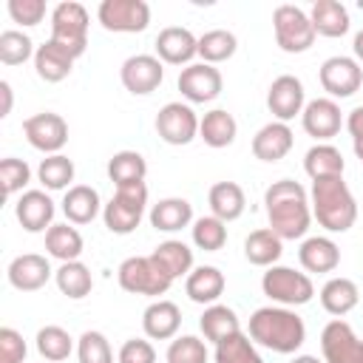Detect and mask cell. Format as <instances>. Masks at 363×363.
Returning <instances> with one entry per match:
<instances>
[{"mask_svg":"<svg viewBox=\"0 0 363 363\" xmlns=\"http://www.w3.org/2000/svg\"><path fill=\"white\" fill-rule=\"evenodd\" d=\"M150 255L170 281H176L182 275H190V269H193V250L184 241H173V238L162 241Z\"/></svg>","mask_w":363,"mask_h":363,"instance_id":"f546056e","label":"cell"},{"mask_svg":"<svg viewBox=\"0 0 363 363\" xmlns=\"http://www.w3.org/2000/svg\"><path fill=\"white\" fill-rule=\"evenodd\" d=\"M48 278H51V267L45 255L26 252L9 264V284L20 292H37L48 284Z\"/></svg>","mask_w":363,"mask_h":363,"instance_id":"e0dca14e","label":"cell"},{"mask_svg":"<svg viewBox=\"0 0 363 363\" xmlns=\"http://www.w3.org/2000/svg\"><path fill=\"white\" fill-rule=\"evenodd\" d=\"M9 14L20 26H37L45 17V3L43 0H9Z\"/></svg>","mask_w":363,"mask_h":363,"instance_id":"c3c4849f","label":"cell"},{"mask_svg":"<svg viewBox=\"0 0 363 363\" xmlns=\"http://www.w3.org/2000/svg\"><path fill=\"white\" fill-rule=\"evenodd\" d=\"M184 289H187L190 301H196V303H216L224 292V275L218 267H196L187 275Z\"/></svg>","mask_w":363,"mask_h":363,"instance_id":"4dcf8cb0","label":"cell"},{"mask_svg":"<svg viewBox=\"0 0 363 363\" xmlns=\"http://www.w3.org/2000/svg\"><path fill=\"white\" fill-rule=\"evenodd\" d=\"M119 363H156V349L150 346V340L130 337L119 349Z\"/></svg>","mask_w":363,"mask_h":363,"instance_id":"f907efd6","label":"cell"},{"mask_svg":"<svg viewBox=\"0 0 363 363\" xmlns=\"http://www.w3.org/2000/svg\"><path fill=\"white\" fill-rule=\"evenodd\" d=\"M193 221V204L187 199H162L150 210V224L159 233H176Z\"/></svg>","mask_w":363,"mask_h":363,"instance_id":"f1b7e54d","label":"cell"},{"mask_svg":"<svg viewBox=\"0 0 363 363\" xmlns=\"http://www.w3.org/2000/svg\"><path fill=\"white\" fill-rule=\"evenodd\" d=\"M224 88V79H221V71L207 65V62H196V65H187L182 74H179V91L187 102H213Z\"/></svg>","mask_w":363,"mask_h":363,"instance_id":"9a60e30c","label":"cell"},{"mask_svg":"<svg viewBox=\"0 0 363 363\" xmlns=\"http://www.w3.org/2000/svg\"><path fill=\"white\" fill-rule=\"evenodd\" d=\"M45 250H48V255L60 258L62 264L65 261H79V255H82V235H79L77 227L51 224L45 230Z\"/></svg>","mask_w":363,"mask_h":363,"instance_id":"e575fe53","label":"cell"},{"mask_svg":"<svg viewBox=\"0 0 363 363\" xmlns=\"http://www.w3.org/2000/svg\"><path fill=\"white\" fill-rule=\"evenodd\" d=\"M295 145V136L286 122H269L252 136V156L261 162H281Z\"/></svg>","mask_w":363,"mask_h":363,"instance_id":"ffe728a7","label":"cell"},{"mask_svg":"<svg viewBox=\"0 0 363 363\" xmlns=\"http://www.w3.org/2000/svg\"><path fill=\"white\" fill-rule=\"evenodd\" d=\"M17 221L23 224V230L28 233H43L45 227H51L54 218V201L43 193V190H26L17 204H14Z\"/></svg>","mask_w":363,"mask_h":363,"instance_id":"44dd1931","label":"cell"},{"mask_svg":"<svg viewBox=\"0 0 363 363\" xmlns=\"http://www.w3.org/2000/svg\"><path fill=\"white\" fill-rule=\"evenodd\" d=\"M54 281L60 286L62 295L79 301L85 298L91 289H94V278H91V269L82 264V261H65L57 272H54Z\"/></svg>","mask_w":363,"mask_h":363,"instance_id":"74e56055","label":"cell"},{"mask_svg":"<svg viewBox=\"0 0 363 363\" xmlns=\"http://www.w3.org/2000/svg\"><path fill=\"white\" fill-rule=\"evenodd\" d=\"M28 179H31V167L23 159L9 156V159L0 162V182H3V193L6 196H14L17 190H23L28 184Z\"/></svg>","mask_w":363,"mask_h":363,"instance_id":"7dc6e473","label":"cell"},{"mask_svg":"<svg viewBox=\"0 0 363 363\" xmlns=\"http://www.w3.org/2000/svg\"><path fill=\"white\" fill-rule=\"evenodd\" d=\"M207 201H210L213 216L221 218L224 224H227V221H235V218L244 213V207H247L244 190H241L235 182H218V184H213Z\"/></svg>","mask_w":363,"mask_h":363,"instance_id":"83f0119b","label":"cell"},{"mask_svg":"<svg viewBox=\"0 0 363 363\" xmlns=\"http://www.w3.org/2000/svg\"><path fill=\"white\" fill-rule=\"evenodd\" d=\"M235 48H238V40L227 28H213V31H204L199 37V57L207 65H216V62L230 60L235 54Z\"/></svg>","mask_w":363,"mask_h":363,"instance_id":"f35d334b","label":"cell"},{"mask_svg":"<svg viewBox=\"0 0 363 363\" xmlns=\"http://www.w3.org/2000/svg\"><path fill=\"white\" fill-rule=\"evenodd\" d=\"M23 130H26V139L34 150H43L48 156L60 153L62 145L68 142V125L60 113H51V111H43V113H34L23 122Z\"/></svg>","mask_w":363,"mask_h":363,"instance_id":"7c38bea8","label":"cell"},{"mask_svg":"<svg viewBox=\"0 0 363 363\" xmlns=\"http://www.w3.org/2000/svg\"><path fill=\"white\" fill-rule=\"evenodd\" d=\"M264 204H267L269 230L281 241L306 235L309 221H312V210H309V196L298 182L281 179V182L269 184L264 193Z\"/></svg>","mask_w":363,"mask_h":363,"instance_id":"6da1fadb","label":"cell"},{"mask_svg":"<svg viewBox=\"0 0 363 363\" xmlns=\"http://www.w3.org/2000/svg\"><path fill=\"white\" fill-rule=\"evenodd\" d=\"M34 43L23 34V31H3L0 34V62L3 65H23L28 57H34Z\"/></svg>","mask_w":363,"mask_h":363,"instance_id":"ee69618b","label":"cell"},{"mask_svg":"<svg viewBox=\"0 0 363 363\" xmlns=\"http://www.w3.org/2000/svg\"><path fill=\"white\" fill-rule=\"evenodd\" d=\"M199 326H201L204 337L213 340V343H221L224 337L241 332L235 312H233L230 306H221V303H210V306L204 309V315L199 318Z\"/></svg>","mask_w":363,"mask_h":363,"instance_id":"8d00e7d4","label":"cell"},{"mask_svg":"<svg viewBox=\"0 0 363 363\" xmlns=\"http://www.w3.org/2000/svg\"><path fill=\"white\" fill-rule=\"evenodd\" d=\"M193 244L204 252H216L227 244V227L216 216H204L193 224Z\"/></svg>","mask_w":363,"mask_h":363,"instance_id":"7bdbcfd3","label":"cell"},{"mask_svg":"<svg viewBox=\"0 0 363 363\" xmlns=\"http://www.w3.org/2000/svg\"><path fill=\"white\" fill-rule=\"evenodd\" d=\"M167 363H207V346L193 335H182L170 340Z\"/></svg>","mask_w":363,"mask_h":363,"instance_id":"bcb514c9","label":"cell"},{"mask_svg":"<svg viewBox=\"0 0 363 363\" xmlns=\"http://www.w3.org/2000/svg\"><path fill=\"white\" fill-rule=\"evenodd\" d=\"M352 48H354V57L363 62V28L354 34V43H352Z\"/></svg>","mask_w":363,"mask_h":363,"instance_id":"db71d44e","label":"cell"},{"mask_svg":"<svg viewBox=\"0 0 363 363\" xmlns=\"http://www.w3.org/2000/svg\"><path fill=\"white\" fill-rule=\"evenodd\" d=\"M145 204H147V187L145 182H136V184H125V187H116L113 199L105 204L102 210V218H105V227L116 235H128L139 227L142 216H145Z\"/></svg>","mask_w":363,"mask_h":363,"instance_id":"277c9868","label":"cell"},{"mask_svg":"<svg viewBox=\"0 0 363 363\" xmlns=\"http://www.w3.org/2000/svg\"><path fill=\"white\" fill-rule=\"evenodd\" d=\"M343 167H346L343 153H340L335 145H326V142L309 147L306 156H303V170H306V176H309L312 182H318V179H332V176H343Z\"/></svg>","mask_w":363,"mask_h":363,"instance_id":"484cf974","label":"cell"},{"mask_svg":"<svg viewBox=\"0 0 363 363\" xmlns=\"http://www.w3.org/2000/svg\"><path fill=\"white\" fill-rule=\"evenodd\" d=\"M292 363H323V360H318V357H312V354H298Z\"/></svg>","mask_w":363,"mask_h":363,"instance_id":"11a10c76","label":"cell"},{"mask_svg":"<svg viewBox=\"0 0 363 363\" xmlns=\"http://www.w3.org/2000/svg\"><path fill=\"white\" fill-rule=\"evenodd\" d=\"M182 326V312L173 301H153L142 315V329L153 340H170L176 337Z\"/></svg>","mask_w":363,"mask_h":363,"instance_id":"7402d4cb","label":"cell"},{"mask_svg":"<svg viewBox=\"0 0 363 363\" xmlns=\"http://www.w3.org/2000/svg\"><path fill=\"white\" fill-rule=\"evenodd\" d=\"M77 357L79 363H113L111 343L102 332H82L77 343Z\"/></svg>","mask_w":363,"mask_h":363,"instance_id":"f6af8a7d","label":"cell"},{"mask_svg":"<svg viewBox=\"0 0 363 363\" xmlns=\"http://www.w3.org/2000/svg\"><path fill=\"white\" fill-rule=\"evenodd\" d=\"M145 173H147V162L142 153L136 150H119L111 156L108 162V176L116 187H125V184H136V182H145Z\"/></svg>","mask_w":363,"mask_h":363,"instance_id":"d590c367","label":"cell"},{"mask_svg":"<svg viewBox=\"0 0 363 363\" xmlns=\"http://www.w3.org/2000/svg\"><path fill=\"white\" fill-rule=\"evenodd\" d=\"M267 108L272 111V116L278 122H289L298 113H303V85L298 77L292 74H281L278 79H272L269 91H267Z\"/></svg>","mask_w":363,"mask_h":363,"instance_id":"2e32d148","label":"cell"},{"mask_svg":"<svg viewBox=\"0 0 363 363\" xmlns=\"http://www.w3.org/2000/svg\"><path fill=\"white\" fill-rule=\"evenodd\" d=\"M312 213L329 233H346L357 221V201L343 176L312 182Z\"/></svg>","mask_w":363,"mask_h":363,"instance_id":"3957f363","label":"cell"},{"mask_svg":"<svg viewBox=\"0 0 363 363\" xmlns=\"http://www.w3.org/2000/svg\"><path fill=\"white\" fill-rule=\"evenodd\" d=\"M51 40L62 45L74 60L85 54L88 45V11L82 3L65 0L51 11Z\"/></svg>","mask_w":363,"mask_h":363,"instance_id":"5b68a950","label":"cell"},{"mask_svg":"<svg viewBox=\"0 0 363 363\" xmlns=\"http://www.w3.org/2000/svg\"><path fill=\"white\" fill-rule=\"evenodd\" d=\"M320 85L329 96L346 99L363 85V68L352 57H329L320 65Z\"/></svg>","mask_w":363,"mask_h":363,"instance_id":"5bb4252c","label":"cell"},{"mask_svg":"<svg viewBox=\"0 0 363 363\" xmlns=\"http://www.w3.org/2000/svg\"><path fill=\"white\" fill-rule=\"evenodd\" d=\"M281 252H284V244H281V238L269 227L250 233L247 241H244V255L255 267H275V261L281 258Z\"/></svg>","mask_w":363,"mask_h":363,"instance_id":"836d02e7","label":"cell"},{"mask_svg":"<svg viewBox=\"0 0 363 363\" xmlns=\"http://www.w3.org/2000/svg\"><path fill=\"white\" fill-rule=\"evenodd\" d=\"M238 125L233 119V113H227L224 108H216L210 113H204V119L199 122V136L204 139V145L210 147H227L235 142Z\"/></svg>","mask_w":363,"mask_h":363,"instance_id":"d6a6232c","label":"cell"},{"mask_svg":"<svg viewBox=\"0 0 363 363\" xmlns=\"http://www.w3.org/2000/svg\"><path fill=\"white\" fill-rule=\"evenodd\" d=\"M261 289L267 298H272L281 306H303L315 295L309 275L295 272L289 267H269L261 278Z\"/></svg>","mask_w":363,"mask_h":363,"instance_id":"ba28073f","label":"cell"},{"mask_svg":"<svg viewBox=\"0 0 363 363\" xmlns=\"http://www.w3.org/2000/svg\"><path fill=\"white\" fill-rule=\"evenodd\" d=\"M26 360V340L17 329H0V363H23Z\"/></svg>","mask_w":363,"mask_h":363,"instance_id":"681fc988","label":"cell"},{"mask_svg":"<svg viewBox=\"0 0 363 363\" xmlns=\"http://www.w3.org/2000/svg\"><path fill=\"white\" fill-rule=\"evenodd\" d=\"M71 349H74V337L62 326H43L37 332V352L45 360L60 363V360H65L71 354Z\"/></svg>","mask_w":363,"mask_h":363,"instance_id":"b9f144b4","label":"cell"},{"mask_svg":"<svg viewBox=\"0 0 363 363\" xmlns=\"http://www.w3.org/2000/svg\"><path fill=\"white\" fill-rule=\"evenodd\" d=\"M0 96H3V108H0V116H9L11 113V85L3 79L0 82Z\"/></svg>","mask_w":363,"mask_h":363,"instance_id":"f5cc1de1","label":"cell"},{"mask_svg":"<svg viewBox=\"0 0 363 363\" xmlns=\"http://www.w3.org/2000/svg\"><path fill=\"white\" fill-rule=\"evenodd\" d=\"M102 28L116 34H136L145 31L150 23V6L145 0H102L96 9Z\"/></svg>","mask_w":363,"mask_h":363,"instance_id":"9c48e42d","label":"cell"},{"mask_svg":"<svg viewBox=\"0 0 363 363\" xmlns=\"http://www.w3.org/2000/svg\"><path fill=\"white\" fill-rule=\"evenodd\" d=\"M309 20L315 26V34L323 37H343L349 31V11L337 0H318L309 11Z\"/></svg>","mask_w":363,"mask_h":363,"instance_id":"d4e9b609","label":"cell"},{"mask_svg":"<svg viewBox=\"0 0 363 363\" xmlns=\"http://www.w3.org/2000/svg\"><path fill=\"white\" fill-rule=\"evenodd\" d=\"M320 352H323V363H363V340L340 318L323 326Z\"/></svg>","mask_w":363,"mask_h":363,"instance_id":"30bf717a","label":"cell"},{"mask_svg":"<svg viewBox=\"0 0 363 363\" xmlns=\"http://www.w3.org/2000/svg\"><path fill=\"white\" fill-rule=\"evenodd\" d=\"M119 77H122V85L130 94L147 96V94H153L162 85L164 68H162V60L159 57H153V54H136V57H128L122 62Z\"/></svg>","mask_w":363,"mask_h":363,"instance_id":"4fadbf2b","label":"cell"},{"mask_svg":"<svg viewBox=\"0 0 363 363\" xmlns=\"http://www.w3.org/2000/svg\"><path fill=\"white\" fill-rule=\"evenodd\" d=\"M199 116L190 105L182 102H167L159 113H156V133L167 142V145H190L199 133Z\"/></svg>","mask_w":363,"mask_h":363,"instance_id":"8fae6325","label":"cell"},{"mask_svg":"<svg viewBox=\"0 0 363 363\" xmlns=\"http://www.w3.org/2000/svg\"><path fill=\"white\" fill-rule=\"evenodd\" d=\"M272 28H275V43L286 54H303L315 43V26L309 14L298 6H289V3L278 6L272 14Z\"/></svg>","mask_w":363,"mask_h":363,"instance_id":"8992f818","label":"cell"},{"mask_svg":"<svg viewBox=\"0 0 363 363\" xmlns=\"http://www.w3.org/2000/svg\"><path fill=\"white\" fill-rule=\"evenodd\" d=\"M216 363H264V360L255 352L252 340L244 332H235L221 343H216Z\"/></svg>","mask_w":363,"mask_h":363,"instance_id":"ab89813d","label":"cell"},{"mask_svg":"<svg viewBox=\"0 0 363 363\" xmlns=\"http://www.w3.org/2000/svg\"><path fill=\"white\" fill-rule=\"evenodd\" d=\"M298 258H301V267L306 272H332L340 264V250H337V244L332 238L315 235V238H306L301 244Z\"/></svg>","mask_w":363,"mask_h":363,"instance_id":"603a6c76","label":"cell"},{"mask_svg":"<svg viewBox=\"0 0 363 363\" xmlns=\"http://www.w3.org/2000/svg\"><path fill=\"white\" fill-rule=\"evenodd\" d=\"M37 179L43 182V187L48 190H62L74 182V162L62 153H54V156H45L37 167Z\"/></svg>","mask_w":363,"mask_h":363,"instance_id":"60d3db41","label":"cell"},{"mask_svg":"<svg viewBox=\"0 0 363 363\" xmlns=\"http://www.w3.org/2000/svg\"><path fill=\"white\" fill-rule=\"evenodd\" d=\"M170 278L153 261V255H133L119 264V286L133 295H164L170 289Z\"/></svg>","mask_w":363,"mask_h":363,"instance_id":"52a82bcc","label":"cell"},{"mask_svg":"<svg viewBox=\"0 0 363 363\" xmlns=\"http://www.w3.org/2000/svg\"><path fill=\"white\" fill-rule=\"evenodd\" d=\"M156 54H159L162 62L182 65V62H190L199 54V40L182 26H167L156 37Z\"/></svg>","mask_w":363,"mask_h":363,"instance_id":"d6986e66","label":"cell"},{"mask_svg":"<svg viewBox=\"0 0 363 363\" xmlns=\"http://www.w3.org/2000/svg\"><path fill=\"white\" fill-rule=\"evenodd\" d=\"M301 122H303V130L315 139H332L337 136L340 130V108L335 99H312L303 105V113H301Z\"/></svg>","mask_w":363,"mask_h":363,"instance_id":"ac0fdd59","label":"cell"},{"mask_svg":"<svg viewBox=\"0 0 363 363\" xmlns=\"http://www.w3.org/2000/svg\"><path fill=\"white\" fill-rule=\"evenodd\" d=\"M34 68H37V77L40 79H45V82H62L71 74V68H74V57L62 45H57L54 40H48V43H43L37 48Z\"/></svg>","mask_w":363,"mask_h":363,"instance_id":"cb8c5ba5","label":"cell"},{"mask_svg":"<svg viewBox=\"0 0 363 363\" xmlns=\"http://www.w3.org/2000/svg\"><path fill=\"white\" fill-rule=\"evenodd\" d=\"M62 213L71 224H91L99 213V193L88 184L68 187V193L62 199Z\"/></svg>","mask_w":363,"mask_h":363,"instance_id":"4316f807","label":"cell"},{"mask_svg":"<svg viewBox=\"0 0 363 363\" xmlns=\"http://www.w3.org/2000/svg\"><path fill=\"white\" fill-rule=\"evenodd\" d=\"M346 128H349V133H352V145H354V153H357V159L363 162V105H357V108L349 113V119H346Z\"/></svg>","mask_w":363,"mask_h":363,"instance_id":"816d5d0a","label":"cell"},{"mask_svg":"<svg viewBox=\"0 0 363 363\" xmlns=\"http://www.w3.org/2000/svg\"><path fill=\"white\" fill-rule=\"evenodd\" d=\"M250 337L278 354H292L306 340V326L301 315L286 306H261L250 318Z\"/></svg>","mask_w":363,"mask_h":363,"instance_id":"7a4b0ae2","label":"cell"},{"mask_svg":"<svg viewBox=\"0 0 363 363\" xmlns=\"http://www.w3.org/2000/svg\"><path fill=\"white\" fill-rule=\"evenodd\" d=\"M357 301H360V292H357V284L352 278H332L320 289V306L337 318L352 312L357 306Z\"/></svg>","mask_w":363,"mask_h":363,"instance_id":"1f68e13d","label":"cell"}]
</instances>
